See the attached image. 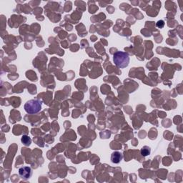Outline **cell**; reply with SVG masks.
Segmentation results:
<instances>
[{"label":"cell","mask_w":183,"mask_h":183,"mask_svg":"<svg viewBox=\"0 0 183 183\" xmlns=\"http://www.w3.org/2000/svg\"><path fill=\"white\" fill-rule=\"evenodd\" d=\"M113 61L117 67L125 68L129 65V57L127 53L119 51L114 54Z\"/></svg>","instance_id":"obj_1"},{"label":"cell","mask_w":183,"mask_h":183,"mask_svg":"<svg viewBox=\"0 0 183 183\" xmlns=\"http://www.w3.org/2000/svg\"><path fill=\"white\" fill-rule=\"evenodd\" d=\"M21 141L22 143L24 144V145L26 146H29L31 145V142H32V140L30 139L29 137H28L27 135H23L22 136Z\"/></svg>","instance_id":"obj_6"},{"label":"cell","mask_w":183,"mask_h":183,"mask_svg":"<svg viewBox=\"0 0 183 183\" xmlns=\"http://www.w3.org/2000/svg\"><path fill=\"white\" fill-rule=\"evenodd\" d=\"M140 152H141V154L142 156L146 157L149 155L150 154V152H151V149H150V147H148V146H144V147L141 149Z\"/></svg>","instance_id":"obj_5"},{"label":"cell","mask_w":183,"mask_h":183,"mask_svg":"<svg viewBox=\"0 0 183 183\" xmlns=\"http://www.w3.org/2000/svg\"><path fill=\"white\" fill-rule=\"evenodd\" d=\"M32 170L29 167H23L19 170V174L22 179L27 180L32 176Z\"/></svg>","instance_id":"obj_3"},{"label":"cell","mask_w":183,"mask_h":183,"mask_svg":"<svg viewBox=\"0 0 183 183\" xmlns=\"http://www.w3.org/2000/svg\"><path fill=\"white\" fill-rule=\"evenodd\" d=\"M42 109V102L37 99H31L24 105V110L29 115H35Z\"/></svg>","instance_id":"obj_2"},{"label":"cell","mask_w":183,"mask_h":183,"mask_svg":"<svg viewBox=\"0 0 183 183\" xmlns=\"http://www.w3.org/2000/svg\"><path fill=\"white\" fill-rule=\"evenodd\" d=\"M123 154L121 152L115 151L112 154L111 156V160L113 163L115 164H118L121 162V160H123Z\"/></svg>","instance_id":"obj_4"},{"label":"cell","mask_w":183,"mask_h":183,"mask_svg":"<svg viewBox=\"0 0 183 183\" xmlns=\"http://www.w3.org/2000/svg\"><path fill=\"white\" fill-rule=\"evenodd\" d=\"M156 26L158 28H160V29H161V28H162L164 26V22L163 20H159V21L157 22Z\"/></svg>","instance_id":"obj_7"}]
</instances>
